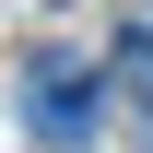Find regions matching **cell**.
Masks as SVG:
<instances>
[{
	"mask_svg": "<svg viewBox=\"0 0 153 153\" xmlns=\"http://www.w3.org/2000/svg\"><path fill=\"white\" fill-rule=\"evenodd\" d=\"M36 130L47 141H82L94 130V71H82V59H36Z\"/></svg>",
	"mask_w": 153,
	"mask_h": 153,
	"instance_id": "6da1fadb",
	"label": "cell"
}]
</instances>
